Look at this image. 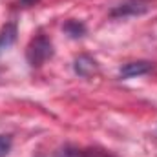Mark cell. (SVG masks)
Segmentation results:
<instances>
[{
  "label": "cell",
  "instance_id": "obj_6",
  "mask_svg": "<svg viewBox=\"0 0 157 157\" xmlns=\"http://www.w3.org/2000/svg\"><path fill=\"white\" fill-rule=\"evenodd\" d=\"M17 35H18L17 22H7L6 26H2V29H0V55L4 51H7L17 42Z\"/></svg>",
  "mask_w": 157,
  "mask_h": 157
},
{
  "label": "cell",
  "instance_id": "obj_8",
  "mask_svg": "<svg viewBox=\"0 0 157 157\" xmlns=\"http://www.w3.org/2000/svg\"><path fill=\"white\" fill-rule=\"evenodd\" d=\"M13 146V137L9 133H0V157H7Z\"/></svg>",
  "mask_w": 157,
  "mask_h": 157
},
{
  "label": "cell",
  "instance_id": "obj_3",
  "mask_svg": "<svg viewBox=\"0 0 157 157\" xmlns=\"http://www.w3.org/2000/svg\"><path fill=\"white\" fill-rule=\"evenodd\" d=\"M44 157H113L106 150H99V148H78V146H71L66 144L55 152H51L49 155Z\"/></svg>",
  "mask_w": 157,
  "mask_h": 157
},
{
  "label": "cell",
  "instance_id": "obj_5",
  "mask_svg": "<svg viewBox=\"0 0 157 157\" xmlns=\"http://www.w3.org/2000/svg\"><path fill=\"white\" fill-rule=\"evenodd\" d=\"M152 70H154V62L150 60H132L119 68V78L126 80L133 77H143V75H148Z\"/></svg>",
  "mask_w": 157,
  "mask_h": 157
},
{
  "label": "cell",
  "instance_id": "obj_7",
  "mask_svg": "<svg viewBox=\"0 0 157 157\" xmlns=\"http://www.w3.org/2000/svg\"><path fill=\"white\" fill-rule=\"evenodd\" d=\"M62 31L70 37V39L73 40H78L82 39L84 35H86V24L82 22V20H77V18H68L64 24H62Z\"/></svg>",
  "mask_w": 157,
  "mask_h": 157
},
{
  "label": "cell",
  "instance_id": "obj_1",
  "mask_svg": "<svg viewBox=\"0 0 157 157\" xmlns=\"http://www.w3.org/2000/svg\"><path fill=\"white\" fill-rule=\"evenodd\" d=\"M53 55H55L53 42L44 31H39L33 39L29 40V44L26 48V60H28V64L31 68H40Z\"/></svg>",
  "mask_w": 157,
  "mask_h": 157
},
{
  "label": "cell",
  "instance_id": "obj_2",
  "mask_svg": "<svg viewBox=\"0 0 157 157\" xmlns=\"http://www.w3.org/2000/svg\"><path fill=\"white\" fill-rule=\"evenodd\" d=\"M154 7V0H122L115 7L110 9L112 18H128L146 15Z\"/></svg>",
  "mask_w": 157,
  "mask_h": 157
},
{
  "label": "cell",
  "instance_id": "obj_4",
  "mask_svg": "<svg viewBox=\"0 0 157 157\" xmlns=\"http://www.w3.org/2000/svg\"><path fill=\"white\" fill-rule=\"evenodd\" d=\"M73 73L80 78H91L99 73V62L88 53H80L73 60Z\"/></svg>",
  "mask_w": 157,
  "mask_h": 157
},
{
  "label": "cell",
  "instance_id": "obj_9",
  "mask_svg": "<svg viewBox=\"0 0 157 157\" xmlns=\"http://www.w3.org/2000/svg\"><path fill=\"white\" fill-rule=\"evenodd\" d=\"M39 0H18V6L20 7H31V6H35Z\"/></svg>",
  "mask_w": 157,
  "mask_h": 157
}]
</instances>
